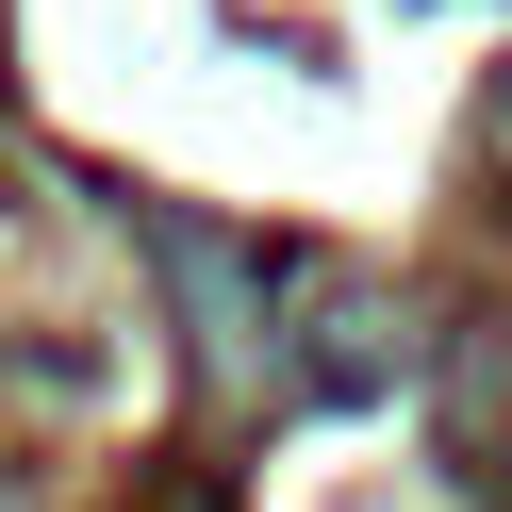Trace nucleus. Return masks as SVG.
I'll use <instances>...</instances> for the list:
<instances>
[{
  "label": "nucleus",
  "mask_w": 512,
  "mask_h": 512,
  "mask_svg": "<svg viewBox=\"0 0 512 512\" xmlns=\"http://www.w3.org/2000/svg\"><path fill=\"white\" fill-rule=\"evenodd\" d=\"M149 248H166V281H182V314H199V347H215V364H265L248 248H232V232H199V215H149Z\"/></svg>",
  "instance_id": "f257e3e1"
},
{
  "label": "nucleus",
  "mask_w": 512,
  "mask_h": 512,
  "mask_svg": "<svg viewBox=\"0 0 512 512\" xmlns=\"http://www.w3.org/2000/svg\"><path fill=\"white\" fill-rule=\"evenodd\" d=\"M314 397H380V380H413V314H380L364 281H314V347H298Z\"/></svg>",
  "instance_id": "f03ea898"
}]
</instances>
